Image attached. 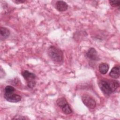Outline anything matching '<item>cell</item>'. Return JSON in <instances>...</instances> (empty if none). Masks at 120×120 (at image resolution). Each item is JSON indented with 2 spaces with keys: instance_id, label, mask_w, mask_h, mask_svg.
Returning a JSON list of instances; mask_svg holds the SVG:
<instances>
[{
  "instance_id": "cell-2",
  "label": "cell",
  "mask_w": 120,
  "mask_h": 120,
  "mask_svg": "<svg viewBox=\"0 0 120 120\" xmlns=\"http://www.w3.org/2000/svg\"><path fill=\"white\" fill-rule=\"evenodd\" d=\"M22 76L27 82V86L30 88H33L36 85V75L28 70H23L22 72Z\"/></svg>"
},
{
  "instance_id": "cell-11",
  "label": "cell",
  "mask_w": 120,
  "mask_h": 120,
  "mask_svg": "<svg viewBox=\"0 0 120 120\" xmlns=\"http://www.w3.org/2000/svg\"><path fill=\"white\" fill-rule=\"evenodd\" d=\"M108 82L112 92L115 91L119 87L120 84L118 81L116 80H109Z\"/></svg>"
},
{
  "instance_id": "cell-7",
  "label": "cell",
  "mask_w": 120,
  "mask_h": 120,
  "mask_svg": "<svg viewBox=\"0 0 120 120\" xmlns=\"http://www.w3.org/2000/svg\"><path fill=\"white\" fill-rule=\"evenodd\" d=\"M86 55L88 58L92 60H97L98 59L97 52L94 48H90L86 53Z\"/></svg>"
},
{
  "instance_id": "cell-14",
  "label": "cell",
  "mask_w": 120,
  "mask_h": 120,
  "mask_svg": "<svg viewBox=\"0 0 120 120\" xmlns=\"http://www.w3.org/2000/svg\"><path fill=\"white\" fill-rule=\"evenodd\" d=\"M109 2L110 5L112 7H114L119 6L120 4V0H110Z\"/></svg>"
},
{
  "instance_id": "cell-3",
  "label": "cell",
  "mask_w": 120,
  "mask_h": 120,
  "mask_svg": "<svg viewBox=\"0 0 120 120\" xmlns=\"http://www.w3.org/2000/svg\"><path fill=\"white\" fill-rule=\"evenodd\" d=\"M57 104L58 106L61 109L64 113L68 114L72 113V110L71 108L65 98H59L57 100Z\"/></svg>"
},
{
  "instance_id": "cell-8",
  "label": "cell",
  "mask_w": 120,
  "mask_h": 120,
  "mask_svg": "<svg viewBox=\"0 0 120 120\" xmlns=\"http://www.w3.org/2000/svg\"><path fill=\"white\" fill-rule=\"evenodd\" d=\"M56 8L60 12L65 11L68 8V4L64 1L60 0L56 2L55 4Z\"/></svg>"
},
{
  "instance_id": "cell-16",
  "label": "cell",
  "mask_w": 120,
  "mask_h": 120,
  "mask_svg": "<svg viewBox=\"0 0 120 120\" xmlns=\"http://www.w3.org/2000/svg\"><path fill=\"white\" fill-rule=\"evenodd\" d=\"M13 2H14L15 3H16V4H20V3H22L23 2H25V0H13Z\"/></svg>"
},
{
  "instance_id": "cell-13",
  "label": "cell",
  "mask_w": 120,
  "mask_h": 120,
  "mask_svg": "<svg viewBox=\"0 0 120 120\" xmlns=\"http://www.w3.org/2000/svg\"><path fill=\"white\" fill-rule=\"evenodd\" d=\"M15 89L11 86L8 85L7 86L5 89H4V91L5 93H11V92H14L15 91Z\"/></svg>"
},
{
  "instance_id": "cell-5",
  "label": "cell",
  "mask_w": 120,
  "mask_h": 120,
  "mask_svg": "<svg viewBox=\"0 0 120 120\" xmlns=\"http://www.w3.org/2000/svg\"><path fill=\"white\" fill-rule=\"evenodd\" d=\"M98 85L99 88L105 95L109 96L112 93L108 81L104 80H100L98 82Z\"/></svg>"
},
{
  "instance_id": "cell-15",
  "label": "cell",
  "mask_w": 120,
  "mask_h": 120,
  "mask_svg": "<svg viewBox=\"0 0 120 120\" xmlns=\"http://www.w3.org/2000/svg\"><path fill=\"white\" fill-rule=\"evenodd\" d=\"M21 119V120H26V119H29L28 118L25 117V116H16L13 119Z\"/></svg>"
},
{
  "instance_id": "cell-1",
  "label": "cell",
  "mask_w": 120,
  "mask_h": 120,
  "mask_svg": "<svg viewBox=\"0 0 120 120\" xmlns=\"http://www.w3.org/2000/svg\"><path fill=\"white\" fill-rule=\"evenodd\" d=\"M48 55L53 61L60 62L63 60V54L62 51L55 46H50L47 51Z\"/></svg>"
},
{
  "instance_id": "cell-10",
  "label": "cell",
  "mask_w": 120,
  "mask_h": 120,
  "mask_svg": "<svg viewBox=\"0 0 120 120\" xmlns=\"http://www.w3.org/2000/svg\"><path fill=\"white\" fill-rule=\"evenodd\" d=\"M109 68V65L106 63H102L99 65L98 67L100 72L103 75H105L107 73V72L108 71Z\"/></svg>"
},
{
  "instance_id": "cell-9",
  "label": "cell",
  "mask_w": 120,
  "mask_h": 120,
  "mask_svg": "<svg viewBox=\"0 0 120 120\" xmlns=\"http://www.w3.org/2000/svg\"><path fill=\"white\" fill-rule=\"evenodd\" d=\"M109 76L112 78H119L120 76V67H114L109 73Z\"/></svg>"
},
{
  "instance_id": "cell-12",
  "label": "cell",
  "mask_w": 120,
  "mask_h": 120,
  "mask_svg": "<svg viewBox=\"0 0 120 120\" xmlns=\"http://www.w3.org/2000/svg\"><path fill=\"white\" fill-rule=\"evenodd\" d=\"M0 34L4 38L8 37L10 35V31L8 29L5 27H0Z\"/></svg>"
},
{
  "instance_id": "cell-6",
  "label": "cell",
  "mask_w": 120,
  "mask_h": 120,
  "mask_svg": "<svg viewBox=\"0 0 120 120\" xmlns=\"http://www.w3.org/2000/svg\"><path fill=\"white\" fill-rule=\"evenodd\" d=\"M4 97L5 99L9 102L12 103H17L21 101V97L16 94L13 93V92L11 93H4Z\"/></svg>"
},
{
  "instance_id": "cell-4",
  "label": "cell",
  "mask_w": 120,
  "mask_h": 120,
  "mask_svg": "<svg viewBox=\"0 0 120 120\" xmlns=\"http://www.w3.org/2000/svg\"><path fill=\"white\" fill-rule=\"evenodd\" d=\"M82 103L89 109H94L96 106L95 100L92 97L88 94H84L82 97Z\"/></svg>"
}]
</instances>
